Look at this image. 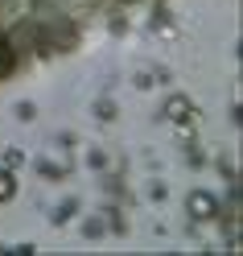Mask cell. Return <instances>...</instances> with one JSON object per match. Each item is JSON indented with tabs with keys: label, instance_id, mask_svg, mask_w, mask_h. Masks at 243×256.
Here are the masks:
<instances>
[{
	"label": "cell",
	"instance_id": "obj_1",
	"mask_svg": "<svg viewBox=\"0 0 243 256\" xmlns=\"http://www.w3.org/2000/svg\"><path fill=\"white\" fill-rule=\"evenodd\" d=\"M215 211H219V202L210 198V194H202V190H198V194H190V215L194 219H215Z\"/></svg>",
	"mask_w": 243,
	"mask_h": 256
},
{
	"label": "cell",
	"instance_id": "obj_2",
	"mask_svg": "<svg viewBox=\"0 0 243 256\" xmlns=\"http://www.w3.org/2000/svg\"><path fill=\"white\" fill-rule=\"evenodd\" d=\"M186 112H190V104L182 100V95H177V100H169V104H165V116H169V120H186Z\"/></svg>",
	"mask_w": 243,
	"mask_h": 256
},
{
	"label": "cell",
	"instance_id": "obj_3",
	"mask_svg": "<svg viewBox=\"0 0 243 256\" xmlns=\"http://www.w3.org/2000/svg\"><path fill=\"white\" fill-rule=\"evenodd\" d=\"M12 194H17V182H12V174L0 170V202H8Z\"/></svg>",
	"mask_w": 243,
	"mask_h": 256
}]
</instances>
